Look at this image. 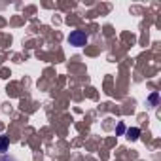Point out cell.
Returning a JSON list of instances; mask_svg holds the SVG:
<instances>
[{
  "label": "cell",
  "instance_id": "2",
  "mask_svg": "<svg viewBox=\"0 0 161 161\" xmlns=\"http://www.w3.org/2000/svg\"><path fill=\"white\" fill-rule=\"evenodd\" d=\"M125 135H127L129 140H136V138L140 136V129H138V127H129V129L125 131Z\"/></svg>",
  "mask_w": 161,
  "mask_h": 161
},
{
  "label": "cell",
  "instance_id": "1",
  "mask_svg": "<svg viewBox=\"0 0 161 161\" xmlns=\"http://www.w3.org/2000/svg\"><path fill=\"white\" fill-rule=\"evenodd\" d=\"M68 44L70 46H74V47H84L86 44H87V40H89V36H87V32L86 31H72L70 34H68Z\"/></svg>",
  "mask_w": 161,
  "mask_h": 161
},
{
  "label": "cell",
  "instance_id": "4",
  "mask_svg": "<svg viewBox=\"0 0 161 161\" xmlns=\"http://www.w3.org/2000/svg\"><path fill=\"white\" fill-rule=\"evenodd\" d=\"M157 101H159V95H157V93H152V95L148 97V101H146V103H148V106H150V108H155V106H157Z\"/></svg>",
  "mask_w": 161,
  "mask_h": 161
},
{
  "label": "cell",
  "instance_id": "5",
  "mask_svg": "<svg viewBox=\"0 0 161 161\" xmlns=\"http://www.w3.org/2000/svg\"><path fill=\"white\" fill-rule=\"evenodd\" d=\"M116 131H118V135H125V131H127V129H125V125H123V123H119Z\"/></svg>",
  "mask_w": 161,
  "mask_h": 161
},
{
  "label": "cell",
  "instance_id": "6",
  "mask_svg": "<svg viewBox=\"0 0 161 161\" xmlns=\"http://www.w3.org/2000/svg\"><path fill=\"white\" fill-rule=\"evenodd\" d=\"M0 161H17V159L12 157V155H2V157H0Z\"/></svg>",
  "mask_w": 161,
  "mask_h": 161
},
{
  "label": "cell",
  "instance_id": "3",
  "mask_svg": "<svg viewBox=\"0 0 161 161\" xmlns=\"http://www.w3.org/2000/svg\"><path fill=\"white\" fill-rule=\"evenodd\" d=\"M8 148H10V138L8 136H0V153L8 152Z\"/></svg>",
  "mask_w": 161,
  "mask_h": 161
}]
</instances>
